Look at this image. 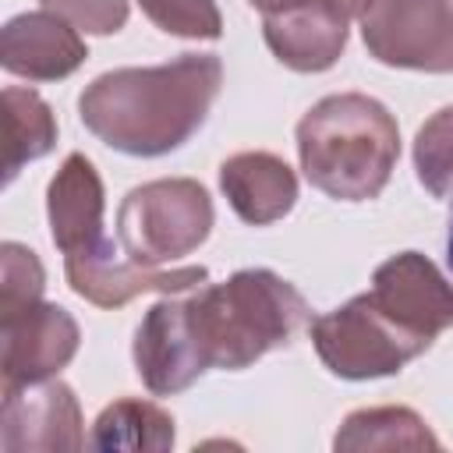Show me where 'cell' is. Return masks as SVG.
Here are the masks:
<instances>
[{
	"mask_svg": "<svg viewBox=\"0 0 453 453\" xmlns=\"http://www.w3.org/2000/svg\"><path fill=\"white\" fill-rule=\"evenodd\" d=\"M223 85L216 53H180L156 67H117L85 85L81 124L124 156H166L209 117Z\"/></svg>",
	"mask_w": 453,
	"mask_h": 453,
	"instance_id": "cell-1",
	"label": "cell"
},
{
	"mask_svg": "<svg viewBox=\"0 0 453 453\" xmlns=\"http://www.w3.org/2000/svg\"><path fill=\"white\" fill-rule=\"evenodd\" d=\"M297 156L308 184L322 195L368 202L382 195L400 159V127L372 96H326L297 120Z\"/></svg>",
	"mask_w": 453,
	"mask_h": 453,
	"instance_id": "cell-2",
	"label": "cell"
},
{
	"mask_svg": "<svg viewBox=\"0 0 453 453\" xmlns=\"http://www.w3.org/2000/svg\"><path fill=\"white\" fill-rule=\"evenodd\" d=\"M184 304L202 361L223 372H241L287 347L311 322L301 290L273 269H241L223 283H202Z\"/></svg>",
	"mask_w": 453,
	"mask_h": 453,
	"instance_id": "cell-3",
	"label": "cell"
},
{
	"mask_svg": "<svg viewBox=\"0 0 453 453\" xmlns=\"http://www.w3.org/2000/svg\"><path fill=\"white\" fill-rule=\"evenodd\" d=\"M212 230V198L191 177H163L131 188L117 209V241L138 265L191 255Z\"/></svg>",
	"mask_w": 453,
	"mask_h": 453,
	"instance_id": "cell-4",
	"label": "cell"
},
{
	"mask_svg": "<svg viewBox=\"0 0 453 453\" xmlns=\"http://www.w3.org/2000/svg\"><path fill=\"white\" fill-rule=\"evenodd\" d=\"M308 333L322 365L336 379L350 382L396 375L407 361L432 347V340L403 329L393 315H386L372 294H357L343 308L311 319Z\"/></svg>",
	"mask_w": 453,
	"mask_h": 453,
	"instance_id": "cell-5",
	"label": "cell"
},
{
	"mask_svg": "<svg viewBox=\"0 0 453 453\" xmlns=\"http://www.w3.org/2000/svg\"><path fill=\"white\" fill-rule=\"evenodd\" d=\"M357 21L379 64L453 74V0H372Z\"/></svg>",
	"mask_w": 453,
	"mask_h": 453,
	"instance_id": "cell-6",
	"label": "cell"
},
{
	"mask_svg": "<svg viewBox=\"0 0 453 453\" xmlns=\"http://www.w3.org/2000/svg\"><path fill=\"white\" fill-rule=\"evenodd\" d=\"M85 421L78 396L60 379L4 386L0 411V449L35 453V449H81Z\"/></svg>",
	"mask_w": 453,
	"mask_h": 453,
	"instance_id": "cell-7",
	"label": "cell"
},
{
	"mask_svg": "<svg viewBox=\"0 0 453 453\" xmlns=\"http://www.w3.org/2000/svg\"><path fill=\"white\" fill-rule=\"evenodd\" d=\"M81 333L67 308L35 301L32 308L0 319V372L4 386L42 382L71 365Z\"/></svg>",
	"mask_w": 453,
	"mask_h": 453,
	"instance_id": "cell-8",
	"label": "cell"
},
{
	"mask_svg": "<svg viewBox=\"0 0 453 453\" xmlns=\"http://www.w3.org/2000/svg\"><path fill=\"white\" fill-rule=\"evenodd\" d=\"M372 301L403 329L435 343L453 329V283L418 251H400L372 273Z\"/></svg>",
	"mask_w": 453,
	"mask_h": 453,
	"instance_id": "cell-9",
	"label": "cell"
},
{
	"mask_svg": "<svg viewBox=\"0 0 453 453\" xmlns=\"http://www.w3.org/2000/svg\"><path fill=\"white\" fill-rule=\"evenodd\" d=\"M131 357H134L138 379L156 396H173L188 389L202 372H209L188 322V304L170 301V294L145 311L134 333Z\"/></svg>",
	"mask_w": 453,
	"mask_h": 453,
	"instance_id": "cell-10",
	"label": "cell"
},
{
	"mask_svg": "<svg viewBox=\"0 0 453 453\" xmlns=\"http://www.w3.org/2000/svg\"><path fill=\"white\" fill-rule=\"evenodd\" d=\"M64 273H67L71 290L96 308H124L127 301L142 294H184V290H198L209 280L205 265L152 269L131 258L120 262L113 251V241L92 255H67Z\"/></svg>",
	"mask_w": 453,
	"mask_h": 453,
	"instance_id": "cell-11",
	"label": "cell"
},
{
	"mask_svg": "<svg viewBox=\"0 0 453 453\" xmlns=\"http://www.w3.org/2000/svg\"><path fill=\"white\" fill-rule=\"evenodd\" d=\"M88 50L78 28L53 11H28L4 25L0 64L4 71L28 81H57L85 64Z\"/></svg>",
	"mask_w": 453,
	"mask_h": 453,
	"instance_id": "cell-12",
	"label": "cell"
},
{
	"mask_svg": "<svg viewBox=\"0 0 453 453\" xmlns=\"http://www.w3.org/2000/svg\"><path fill=\"white\" fill-rule=\"evenodd\" d=\"M347 25L350 18L329 0H304L287 11L265 14L262 35L283 67L319 74L329 71L347 50Z\"/></svg>",
	"mask_w": 453,
	"mask_h": 453,
	"instance_id": "cell-13",
	"label": "cell"
},
{
	"mask_svg": "<svg viewBox=\"0 0 453 453\" xmlns=\"http://www.w3.org/2000/svg\"><path fill=\"white\" fill-rule=\"evenodd\" d=\"M103 180L81 152H71L46 188V216L53 244L67 255H92L110 244L103 234Z\"/></svg>",
	"mask_w": 453,
	"mask_h": 453,
	"instance_id": "cell-14",
	"label": "cell"
},
{
	"mask_svg": "<svg viewBox=\"0 0 453 453\" xmlns=\"http://www.w3.org/2000/svg\"><path fill=\"white\" fill-rule=\"evenodd\" d=\"M219 188H223L230 209L251 226H269V223L283 219L297 202L294 170L280 156L262 152V149L237 152V156L223 159Z\"/></svg>",
	"mask_w": 453,
	"mask_h": 453,
	"instance_id": "cell-15",
	"label": "cell"
},
{
	"mask_svg": "<svg viewBox=\"0 0 453 453\" xmlns=\"http://www.w3.org/2000/svg\"><path fill=\"white\" fill-rule=\"evenodd\" d=\"M57 145V120L50 103L35 88L7 85L4 88V184L18 177V170Z\"/></svg>",
	"mask_w": 453,
	"mask_h": 453,
	"instance_id": "cell-16",
	"label": "cell"
},
{
	"mask_svg": "<svg viewBox=\"0 0 453 453\" xmlns=\"http://www.w3.org/2000/svg\"><path fill=\"white\" fill-rule=\"evenodd\" d=\"M92 449H149L163 453L173 446V418L149 400H113L92 425Z\"/></svg>",
	"mask_w": 453,
	"mask_h": 453,
	"instance_id": "cell-17",
	"label": "cell"
},
{
	"mask_svg": "<svg viewBox=\"0 0 453 453\" xmlns=\"http://www.w3.org/2000/svg\"><path fill=\"white\" fill-rule=\"evenodd\" d=\"M336 449H439L432 428L411 407H365L347 414Z\"/></svg>",
	"mask_w": 453,
	"mask_h": 453,
	"instance_id": "cell-18",
	"label": "cell"
},
{
	"mask_svg": "<svg viewBox=\"0 0 453 453\" xmlns=\"http://www.w3.org/2000/svg\"><path fill=\"white\" fill-rule=\"evenodd\" d=\"M414 170L432 198L449 195V188H453V106H442L418 127Z\"/></svg>",
	"mask_w": 453,
	"mask_h": 453,
	"instance_id": "cell-19",
	"label": "cell"
},
{
	"mask_svg": "<svg viewBox=\"0 0 453 453\" xmlns=\"http://www.w3.org/2000/svg\"><path fill=\"white\" fill-rule=\"evenodd\" d=\"M42 287H46V273L39 255L18 241H4L0 244V319L18 315L35 301H42Z\"/></svg>",
	"mask_w": 453,
	"mask_h": 453,
	"instance_id": "cell-20",
	"label": "cell"
},
{
	"mask_svg": "<svg viewBox=\"0 0 453 453\" xmlns=\"http://www.w3.org/2000/svg\"><path fill=\"white\" fill-rule=\"evenodd\" d=\"M138 7L166 35H180V39L223 35V18L216 0H138Z\"/></svg>",
	"mask_w": 453,
	"mask_h": 453,
	"instance_id": "cell-21",
	"label": "cell"
},
{
	"mask_svg": "<svg viewBox=\"0 0 453 453\" xmlns=\"http://www.w3.org/2000/svg\"><path fill=\"white\" fill-rule=\"evenodd\" d=\"M42 11L71 21L78 32L88 35H113L127 21V0H39Z\"/></svg>",
	"mask_w": 453,
	"mask_h": 453,
	"instance_id": "cell-22",
	"label": "cell"
},
{
	"mask_svg": "<svg viewBox=\"0 0 453 453\" xmlns=\"http://www.w3.org/2000/svg\"><path fill=\"white\" fill-rule=\"evenodd\" d=\"M329 4H333V7H340L347 18H361V14L368 11V4H372V0H329Z\"/></svg>",
	"mask_w": 453,
	"mask_h": 453,
	"instance_id": "cell-23",
	"label": "cell"
},
{
	"mask_svg": "<svg viewBox=\"0 0 453 453\" xmlns=\"http://www.w3.org/2000/svg\"><path fill=\"white\" fill-rule=\"evenodd\" d=\"M251 7H258L262 14H276V11H287L294 4H304V0H248Z\"/></svg>",
	"mask_w": 453,
	"mask_h": 453,
	"instance_id": "cell-24",
	"label": "cell"
},
{
	"mask_svg": "<svg viewBox=\"0 0 453 453\" xmlns=\"http://www.w3.org/2000/svg\"><path fill=\"white\" fill-rule=\"evenodd\" d=\"M449 219H446V265L453 269V188H449Z\"/></svg>",
	"mask_w": 453,
	"mask_h": 453,
	"instance_id": "cell-25",
	"label": "cell"
}]
</instances>
